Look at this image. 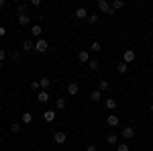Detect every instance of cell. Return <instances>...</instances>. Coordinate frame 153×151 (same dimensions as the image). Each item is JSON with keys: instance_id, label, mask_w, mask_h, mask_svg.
Returning a JSON list of instances; mask_svg holds the SVG:
<instances>
[{"instance_id": "44dd1931", "label": "cell", "mask_w": 153, "mask_h": 151, "mask_svg": "<svg viewBox=\"0 0 153 151\" xmlns=\"http://www.w3.org/2000/svg\"><path fill=\"white\" fill-rule=\"evenodd\" d=\"M127 68H129V63H125V61H123V63H118V65H117V71H118V74H125Z\"/></svg>"}, {"instance_id": "1f68e13d", "label": "cell", "mask_w": 153, "mask_h": 151, "mask_svg": "<svg viewBox=\"0 0 153 151\" xmlns=\"http://www.w3.org/2000/svg\"><path fill=\"white\" fill-rule=\"evenodd\" d=\"M88 151H98V149H96L94 145H90V147H88Z\"/></svg>"}, {"instance_id": "ba28073f", "label": "cell", "mask_w": 153, "mask_h": 151, "mask_svg": "<svg viewBox=\"0 0 153 151\" xmlns=\"http://www.w3.org/2000/svg\"><path fill=\"white\" fill-rule=\"evenodd\" d=\"M78 59H80L82 63H88V61H90V51H86V49H82V51L78 53Z\"/></svg>"}, {"instance_id": "d4e9b609", "label": "cell", "mask_w": 153, "mask_h": 151, "mask_svg": "<svg viewBox=\"0 0 153 151\" xmlns=\"http://www.w3.org/2000/svg\"><path fill=\"white\" fill-rule=\"evenodd\" d=\"M123 6H125L123 0H114V2H112V10H118V8H123Z\"/></svg>"}, {"instance_id": "4fadbf2b", "label": "cell", "mask_w": 153, "mask_h": 151, "mask_svg": "<svg viewBox=\"0 0 153 151\" xmlns=\"http://www.w3.org/2000/svg\"><path fill=\"white\" fill-rule=\"evenodd\" d=\"M23 51H35V43H33L31 39L23 41Z\"/></svg>"}, {"instance_id": "277c9868", "label": "cell", "mask_w": 153, "mask_h": 151, "mask_svg": "<svg viewBox=\"0 0 153 151\" xmlns=\"http://www.w3.org/2000/svg\"><path fill=\"white\" fill-rule=\"evenodd\" d=\"M120 135H123V139H133V137H135V129L133 127H125L123 129V131H120Z\"/></svg>"}, {"instance_id": "f546056e", "label": "cell", "mask_w": 153, "mask_h": 151, "mask_svg": "<svg viewBox=\"0 0 153 151\" xmlns=\"http://www.w3.org/2000/svg\"><path fill=\"white\" fill-rule=\"evenodd\" d=\"M4 59H6V51H4V49H0V63H2Z\"/></svg>"}, {"instance_id": "603a6c76", "label": "cell", "mask_w": 153, "mask_h": 151, "mask_svg": "<svg viewBox=\"0 0 153 151\" xmlns=\"http://www.w3.org/2000/svg\"><path fill=\"white\" fill-rule=\"evenodd\" d=\"M10 133H14V135L21 133V123H12L10 125Z\"/></svg>"}, {"instance_id": "7a4b0ae2", "label": "cell", "mask_w": 153, "mask_h": 151, "mask_svg": "<svg viewBox=\"0 0 153 151\" xmlns=\"http://www.w3.org/2000/svg\"><path fill=\"white\" fill-rule=\"evenodd\" d=\"M49 49V43L45 41V39H37V43H35V51H39V53H45Z\"/></svg>"}, {"instance_id": "f1b7e54d", "label": "cell", "mask_w": 153, "mask_h": 151, "mask_svg": "<svg viewBox=\"0 0 153 151\" xmlns=\"http://www.w3.org/2000/svg\"><path fill=\"white\" fill-rule=\"evenodd\" d=\"M90 51H100V43H98V41H94V43L90 45Z\"/></svg>"}, {"instance_id": "7c38bea8", "label": "cell", "mask_w": 153, "mask_h": 151, "mask_svg": "<svg viewBox=\"0 0 153 151\" xmlns=\"http://www.w3.org/2000/svg\"><path fill=\"white\" fill-rule=\"evenodd\" d=\"M117 104H118V102L114 100V98H106V100H104V106L108 108V110H114V108H117Z\"/></svg>"}, {"instance_id": "d6a6232c", "label": "cell", "mask_w": 153, "mask_h": 151, "mask_svg": "<svg viewBox=\"0 0 153 151\" xmlns=\"http://www.w3.org/2000/svg\"><path fill=\"white\" fill-rule=\"evenodd\" d=\"M4 4H6V2H4V0H0V8H2V6H4Z\"/></svg>"}, {"instance_id": "3957f363", "label": "cell", "mask_w": 153, "mask_h": 151, "mask_svg": "<svg viewBox=\"0 0 153 151\" xmlns=\"http://www.w3.org/2000/svg\"><path fill=\"white\" fill-rule=\"evenodd\" d=\"M65 139H68V135H65L63 131H55V135H53V141H55L57 145H63V143H65Z\"/></svg>"}, {"instance_id": "cb8c5ba5", "label": "cell", "mask_w": 153, "mask_h": 151, "mask_svg": "<svg viewBox=\"0 0 153 151\" xmlns=\"http://www.w3.org/2000/svg\"><path fill=\"white\" fill-rule=\"evenodd\" d=\"M55 106H57L59 110H63V108H65V98H57V100H55Z\"/></svg>"}, {"instance_id": "4dcf8cb0", "label": "cell", "mask_w": 153, "mask_h": 151, "mask_svg": "<svg viewBox=\"0 0 153 151\" xmlns=\"http://www.w3.org/2000/svg\"><path fill=\"white\" fill-rule=\"evenodd\" d=\"M6 35V29H4V27H0V37H4Z\"/></svg>"}, {"instance_id": "484cf974", "label": "cell", "mask_w": 153, "mask_h": 151, "mask_svg": "<svg viewBox=\"0 0 153 151\" xmlns=\"http://www.w3.org/2000/svg\"><path fill=\"white\" fill-rule=\"evenodd\" d=\"M31 90H35V92H41V84H39V80H37V82H31Z\"/></svg>"}, {"instance_id": "52a82bcc", "label": "cell", "mask_w": 153, "mask_h": 151, "mask_svg": "<svg viewBox=\"0 0 153 151\" xmlns=\"http://www.w3.org/2000/svg\"><path fill=\"white\" fill-rule=\"evenodd\" d=\"M78 92H80V86H78L76 82L68 84V94H70V96H78Z\"/></svg>"}, {"instance_id": "8992f818", "label": "cell", "mask_w": 153, "mask_h": 151, "mask_svg": "<svg viewBox=\"0 0 153 151\" xmlns=\"http://www.w3.org/2000/svg\"><path fill=\"white\" fill-rule=\"evenodd\" d=\"M123 57H125V63H133V61H135V57H137V53H135L133 49H127Z\"/></svg>"}, {"instance_id": "9c48e42d", "label": "cell", "mask_w": 153, "mask_h": 151, "mask_svg": "<svg viewBox=\"0 0 153 151\" xmlns=\"http://www.w3.org/2000/svg\"><path fill=\"white\" fill-rule=\"evenodd\" d=\"M41 33H43L41 25H33V27H31V35H33V37H37V39H41Z\"/></svg>"}, {"instance_id": "7402d4cb", "label": "cell", "mask_w": 153, "mask_h": 151, "mask_svg": "<svg viewBox=\"0 0 153 151\" xmlns=\"http://www.w3.org/2000/svg\"><path fill=\"white\" fill-rule=\"evenodd\" d=\"M88 23H90V25H96V23H98V14H96V12L88 14Z\"/></svg>"}, {"instance_id": "ac0fdd59", "label": "cell", "mask_w": 153, "mask_h": 151, "mask_svg": "<svg viewBox=\"0 0 153 151\" xmlns=\"http://www.w3.org/2000/svg\"><path fill=\"white\" fill-rule=\"evenodd\" d=\"M39 84H41V90H47L49 86H51V80H49V78H41Z\"/></svg>"}, {"instance_id": "6da1fadb", "label": "cell", "mask_w": 153, "mask_h": 151, "mask_svg": "<svg viewBox=\"0 0 153 151\" xmlns=\"http://www.w3.org/2000/svg\"><path fill=\"white\" fill-rule=\"evenodd\" d=\"M98 10H102L104 14H108V16H112L114 14V10H112V6L106 2V0H98Z\"/></svg>"}, {"instance_id": "30bf717a", "label": "cell", "mask_w": 153, "mask_h": 151, "mask_svg": "<svg viewBox=\"0 0 153 151\" xmlns=\"http://www.w3.org/2000/svg\"><path fill=\"white\" fill-rule=\"evenodd\" d=\"M43 118H45L47 123H53V121H55V110H51V108L45 110V112H43Z\"/></svg>"}, {"instance_id": "8fae6325", "label": "cell", "mask_w": 153, "mask_h": 151, "mask_svg": "<svg viewBox=\"0 0 153 151\" xmlns=\"http://www.w3.org/2000/svg\"><path fill=\"white\" fill-rule=\"evenodd\" d=\"M37 100H39L41 104H45V102L49 100V94H47V90H41V92L37 94Z\"/></svg>"}, {"instance_id": "9a60e30c", "label": "cell", "mask_w": 153, "mask_h": 151, "mask_svg": "<svg viewBox=\"0 0 153 151\" xmlns=\"http://www.w3.org/2000/svg\"><path fill=\"white\" fill-rule=\"evenodd\" d=\"M90 100H92V102H100V100H102V92H100V90L90 92Z\"/></svg>"}, {"instance_id": "d6986e66", "label": "cell", "mask_w": 153, "mask_h": 151, "mask_svg": "<svg viewBox=\"0 0 153 151\" xmlns=\"http://www.w3.org/2000/svg\"><path fill=\"white\" fill-rule=\"evenodd\" d=\"M33 123V115L31 112H23V125H31Z\"/></svg>"}, {"instance_id": "2e32d148", "label": "cell", "mask_w": 153, "mask_h": 151, "mask_svg": "<svg viewBox=\"0 0 153 151\" xmlns=\"http://www.w3.org/2000/svg\"><path fill=\"white\" fill-rule=\"evenodd\" d=\"M76 19H88V10H86L84 6H80V8L76 10Z\"/></svg>"}, {"instance_id": "ffe728a7", "label": "cell", "mask_w": 153, "mask_h": 151, "mask_svg": "<svg viewBox=\"0 0 153 151\" xmlns=\"http://www.w3.org/2000/svg\"><path fill=\"white\" fill-rule=\"evenodd\" d=\"M88 68H90V70H92V71H96V70H98V68H100V63H98L96 59H90V61H88Z\"/></svg>"}, {"instance_id": "5b68a950", "label": "cell", "mask_w": 153, "mask_h": 151, "mask_svg": "<svg viewBox=\"0 0 153 151\" xmlns=\"http://www.w3.org/2000/svg\"><path fill=\"white\" fill-rule=\"evenodd\" d=\"M106 123H108V127H118L120 118H118V115H108L106 116Z\"/></svg>"}, {"instance_id": "5bb4252c", "label": "cell", "mask_w": 153, "mask_h": 151, "mask_svg": "<svg viewBox=\"0 0 153 151\" xmlns=\"http://www.w3.org/2000/svg\"><path fill=\"white\" fill-rule=\"evenodd\" d=\"M29 23H31V19H29L25 12H21V14H19V25H21V27H27Z\"/></svg>"}, {"instance_id": "e575fe53", "label": "cell", "mask_w": 153, "mask_h": 151, "mask_svg": "<svg viewBox=\"0 0 153 151\" xmlns=\"http://www.w3.org/2000/svg\"><path fill=\"white\" fill-rule=\"evenodd\" d=\"M0 70H2V63H0Z\"/></svg>"}, {"instance_id": "e0dca14e", "label": "cell", "mask_w": 153, "mask_h": 151, "mask_svg": "<svg viewBox=\"0 0 153 151\" xmlns=\"http://www.w3.org/2000/svg\"><path fill=\"white\" fill-rule=\"evenodd\" d=\"M106 143H108V145H117V143H118V137L114 135V133H110V135L106 137Z\"/></svg>"}, {"instance_id": "83f0119b", "label": "cell", "mask_w": 153, "mask_h": 151, "mask_svg": "<svg viewBox=\"0 0 153 151\" xmlns=\"http://www.w3.org/2000/svg\"><path fill=\"white\" fill-rule=\"evenodd\" d=\"M117 151H131V147H129V145H127V143H118Z\"/></svg>"}, {"instance_id": "4316f807", "label": "cell", "mask_w": 153, "mask_h": 151, "mask_svg": "<svg viewBox=\"0 0 153 151\" xmlns=\"http://www.w3.org/2000/svg\"><path fill=\"white\" fill-rule=\"evenodd\" d=\"M98 90H100V92H104V90H108V82H106V80H102L100 84H98Z\"/></svg>"}, {"instance_id": "836d02e7", "label": "cell", "mask_w": 153, "mask_h": 151, "mask_svg": "<svg viewBox=\"0 0 153 151\" xmlns=\"http://www.w3.org/2000/svg\"><path fill=\"white\" fill-rule=\"evenodd\" d=\"M151 112H153V104H151Z\"/></svg>"}]
</instances>
